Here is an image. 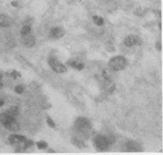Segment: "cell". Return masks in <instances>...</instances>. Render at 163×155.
I'll use <instances>...</instances> for the list:
<instances>
[{"mask_svg": "<svg viewBox=\"0 0 163 155\" xmlns=\"http://www.w3.org/2000/svg\"><path fill=\"white\" fill-rule=\"evenodd\" d=\"M108 66L113 71H121L126 68V59L122 56H116L110 60Z\"/></svg>", "mask_w": 163, "mask_h": 155, "instance_id": "1", "label": "cell"}, {"mask_svg": "<svg viewBox=\"0 0 163 155\" xmlns=\"http://www.w3.org/2000/svg\"><path fill=\"white\" fill-rule=\"evenodd\" d=\"M49 63L51 68L53 69L54 72L56 73L62 74L66 72V68L64 64L59 61L55 57H51L49 59Z\"/></svg>", "mask_w": 163, "mask_h": 155, "instance_id": "2", "label": "cell"}, {"mask_svg": "<svg viewBox=\"0 0 163 155\" xmlns=\"http://www.w3.org/2000/svg\"><path fill=\"white\" fill-rule=\"evenodd\" d=\"M75 127L80 131H87L91 128V123L85 118L80 117L75 122Z\"/></svg>", "mask_w": 163, "mask_h": 155, "instance_id": "3", "label": "cell"}, {"mask_svg": "<svg viewBox=\"0 0 163 155\" xmlns=\"http://www.w3.org/2000/svg\"><path fill=\"white\" fill-rule=\"evenodd\" d=\"M124 44L128 47L140 46L142 44V40L139 37L134 36V35H130L124 39Z\"/></svg>", "mask_w": 163, "mask_h": 155, "instance_id": "4", "label": "cell"}, {"mask_svg": "<svg viewBox=\"0 0 163 155\" xmlns=\"http://www.w3.org/2000/svg\"><path fill=\"white\" fill-rule=\"evenodd\" d=\"M95 144L96 147L100 150H104L107 148L108 145H109L108 139L106 137L102 136V135H99V136L96 137L95 140Z\"/></svg>", "mask_w": 163, "mask_h": 155, "instance_id": "5", "label": "cell"}, {"mask_svg": "<svg viewBox=\"0 0 163 155\" xmlns=\"http://www.w3.org/2000/svg\"><path fill=\"white\" fill-rule=\"evenodd\" d=\"M122 148L124 151H127V152H138L141 150L139 144L132 141L126 143Z\"/></svg>", "mask_w": 163, "mask_h": 155, "instance_id": "6", "label": "cell"}, {"mask_svg": "<svg viewBox=\"0 0 163 155\" xmlns=\"http://www.w3.org/2000/svg\"><path fill=\"white\" fill-rule=\"evenodd\" d=\"M65 31L62 28L57 27L53 28L51 31V36L54 38H61L64 36Z\"/></svg>", "mask_w": 163, "mask_h": 155, "instance_id": "7", "label": "cell"}, {"mask_svg": "<svg viewBox=\"0 0 163 155\" xmlns=\"http://www.w3.org/2000/svg\"><path fill=\"white\" fill-rule=\"evenodd\" d=\"M12 21L9 17L5 15H0V26L8 27L11 25Z\"/></svg>", "mask_w": 163, "mask_h": 155, "instance_id": "8", "label": "cell"}, {"mask_svg": "<svg viewBox=\"0 0 163 155\" xmlns=\"http://www.w3.org/2000/svg\"><path fill=\"white\" fill-rule=\"evenodd\" d=\"M3 126H4L6 129H9L10 131H18L19 128H20L19 124L15 121V119L13 120V121H11L10 122L8 123L6 125H4Z\"/></svg>", "mask_w": 163, "mask_h": 155, "instance_id": "9", "label": "cell"}, {"mask_svg": "<svg viewBox=\"0 0 163 155\" xmlns=\"http://www.w3.org/2000/svg\"><path fill=\"white\" fill-rule=\"evenodd\" d=\"M23 43L26 46L32 47L35 44V39L32 36H30L28 33L23 36Z\"/></svg>", "mask_w": 163, "mask_h": 155, "instance_id": "10", "label": "cell"}, {"mask_svg": "<svg viewBox=\"0 0 163 155\" xmlns=\"http://www.w3.org/2000/svg\"><path fill=\"white\" fill-rule=\"evenodd\" d=\"M15 119L14 118L12 117V116H10L9 114H7L6 112H4V113H2L0 115V121H1V123H2V124L4 125L7 124L8 123L10 122L11 121H13Z\"/></svg>", "mask_w": 163, "mask_h": 155, "instance_id": "11", "label": "cell"}, {"mask_svg": "<svg viewBox=\"0 0 163 155\" xmlns=\"http://www.w3.org/2000/svg\"><path fill=\"white\" fill-rule=\"evenodd\" d=\"M68 64L70 66L73 67V68L77 69V70H83L84 68L83 64L77 62V61H73V60H71L70 61H68Z\"/></svg>", "mask_w": 163, "mask_h": 155, "instance_id": "12", "label": "cell"}, {"mask_svg": "<svg viewBox=\"0 0 163 155\" xmlns=\"http://www.w3.org/2000/svg\"><path fill=\"white\" fill-rule=\"evenodd\" d=\"M6 112L7 114H9L10 116L14 118V119H15V117L17 116V114H18V108L15 106L11 107L9 110H7Z\"/></svg>", "mask_w": 163, "mask_h": 155, "instance_id": "13", "label": "cell"}, {"mask_svg": "<svg viewBox=\"0 0 163 155\" xmlns=\"http://www.w3.org/2000/svg\"><path fill=\"white\" fill-rule=\"evenodd\" d=\"M93 21L96 25H97L98 26L102 25L104 23V20L101 17H98V16H94L93 17Z\"/></svg>", "mask_w": 163, "mask_h": 155, "instance_id": "14", "label": "cell"}, {"mask_svg": "<svg viewBox=\"0 0 163 155\" xmlns=\"http://www.w3.org/2000/svg\"><path fill=\"white\" fill-rule=\"evenodd\" d=\"M30 31H31V27H29V25H25L22 27L21 33L23 36H25V35H27L28 33H29Z\"/></svg>", "mask_w": 163, "mask_h": 155, "instance_id": "15", "label": "cell"}, {"mask_svg": "<svg viewBox=\"0 0 163 155\" xmlns=\"http://www.w3.org/2000/svg\"><path fill=\"white\" fill-rule=\"evenodd\" d=\"M8 140H9V142H10V144H17V142H19L18 137H17V135H10Z\"/></svg>", "mask_w": 163, "mask_h": 155, "instance_id": "16", "label": "cell"}, {"mask_svg": "<svg viewBox=\"0 0 163 155\" xmlns=\"http://www.w3.org/2000/svg\"><path fill=\"white\" fill-rule=\"evenodd\" d=\"M36 144H37L38 148L39 149H45L47 148V146H48V144L45 142H39Z\"/></svg>", "mask_w": 163, "mask_h": 155, "instance_id": "17", "label": "cell"}, {"mask_svg": "<svg viewBox=\"0 0 163 155\" xmlns=\"http://www.w3.org/2000/svg\"><path fill=\"white\" fill-rule=\"evenodd\" d=\"M33 144H34V143H33L32 141L26 140L25 142H24V147H25V149L27 148H29V147H30V146H32Z\"/></svg>", "mask_w": 163, "mask_h": 155, "instance_id": "18", "label": "cell"}, {"mask_svg": "<svg viewBox=\"0 0 163 155\" xmlns=\"http://www.w3.org/2000/svg\"><path fill=\"white\" fill-rule=\"evenodd\" d=\"M47 123H48L49 126L51 127H55V123L53 122V120L51 119L50 117L47 118Z\"/></svg>", "mask_w": 163, "mask_h": 155, "instance_id": "19", "label": "cell"}, {"mask_svg": "<svg viewBox=\"0 0 163 155\" xmlns=\"http://www.w3.org/2000/svg\"><path fill=\"white\" fill-rule=\"evenodd\" d=\"M15 91L19 94H21L23 91V88L22 86H17L15 88Z\"/></svg>", "mask_w": 163, "mask_h": 155, "instance_id": "20", "label": "cell"}, {"mask_svg": "<svg viewBox=\"0 0 163 155\" xmlns=\"http://www.w3.org/2000/svg\"><path fill=\"white\" fill-rule=\"evenodd\" d=\"M102 76L106 80H107V81L111 80V78H110V77L108 76V75L107 74V73H106L105 70H103V72H102Z\"/></svg>", "mask_w": 163, "mask_h": 155, "instance_id": "21", "label": "cell"}, {"mask_svg": "<svg viewBox=\"0 0 163 155\" xmlns=\"http://www.w3.org/2000/svg\"><path fill=\"white\" fill-rule=\"evenodd\" d=\"M10 76H11L12 77H13L14 78H17V76L20 77L21 76V74L19 73L17 71H14L13 72H12L11 74H10Z\"/></svg>", "mask_w": 163, "mask_h": 155, "instance_id": "22", "label": "cell"}, {"mask_svg": "<svg viewBox=\"0 0 163 155\" xmlns=\"http://www.w3.org/2000/svg\"><path fill=\"white\" fill-rule=\"evenodd\" d=\"M156 48H157V50H161V48H162V46H161V44L160 43V42H157Z\"/></svg>", "mask_w": 163, "mask_h": 155, "instance_id": "23", "label": "cell"}, {"mask_svg": "<svg viewBox=\"0 0 163 155\" xmlns=\"http://www.w3.org/2000/svg\"><path fill=\"white\" fill-rule=\"evenodd\" d=\"M12 5L13 6H17V1H13V2H12Z\"/></svg>", "mask_w": 163, "mask_h": 155, "instance_id": "24", "label": "cell"}, {"mask_svg": "<svg viewBox=\"0 0 163 155\" xmlns=\"http://www.w3.org/2000/svg\"><path fill=\"white\" fill-rule=\"evenodd\" d=\"M3 103H4L3 101H2V100H0V107L2 106V105H3Z\"/></svg>", "mask_w": 163, "mask_h": 155, "instance_id": "25", "label": "cell"}, {"mask_svg": "<svg viewBox=\"0 0 163 155\" xmlns=\"http://www.w3.org/2000/svg\"><path fill=\"white\" fill-rule=\"evenodd\" d=\"M3 87V84H2V82H1V80H0V89H1Z\"/></svg>", "mask_w": 163, "mask_h": 155, "instance_id": "26", "label": "cell"}, {"mask_svg": "<svg viewBox=\"0 0 163 155\" xmlns=\"http://www.w3.org/2000/svg\"><path fill=\"white\" fill-rule=\"evenodd\" d=\"M1 75L0 74V80H1Z\"/></svg>", "mask_w": 163, "mask_h": 155, "instance_id": "27", "label": "cell"}]
</instances>
